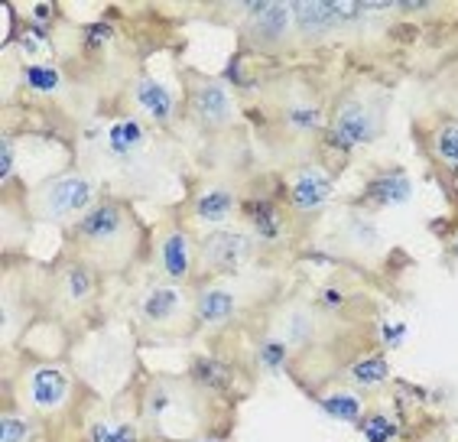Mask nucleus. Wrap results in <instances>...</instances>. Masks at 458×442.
Wrapping results in <instances>:
<instances>
[{
  "instance_id": "1",
  "label": "nucleus",
  "mask_w": 458,
  "mask_h": 442,
  "mask_svg": "<svg viewBox=\"0 0 458 442\" xmlns=\"http://www.w3.org/2000/svg\"><path fill=\"white\" fill-rule=\"evenodd\" d=\"M147 231L131 205L117 195H101L95 208L65 228V251L72 260L89 264L95 274L117 276L140 264Z\"/></svg>"
},
{
  "instance_id": "2",
  "label": "nucleus",
  "mask_w": 458,
  "mask_h": 442,
  "mask_svg": "<svg viewBox=\"0 0 458 442\" xmlns=\"http://www.w3.org/2000/svg\"><path fill=\"white\" fill-rule=\"evenodd\" d=\"M215 397L195 387L189 378L157 374L143 387L140 416L157 442H192L208 429Z\"/></svg>"
},
{
  "instance_id": "3",
  "label": "nucleus",
  "mask_w": 458,
  "mask_h": 442,
  "mask_svg": "<svg viewBox=\"0 0 458 442\" xmlns=\"http://www.w3.org/2000/svg\"><path fill=\"white\" fill-rule=\"evenodd\" d=\"M131 322L147 342H176L195 332V302L182 284L150 280L133 293Z\"/></svg>"
},
{
  "instance_id": "4",
  "label": "nucleus",
  "mask_w": 458,
  "mask_h": 442,
  "mask_svg": "<svg viewBox=\"0 0 458 442\" xmlns=\"http://www.w3.org/2000/svg\"><path fill=\"white\" fill-rule=\"evenodd\" d=\"M387 127V95L380 89H352L328 117V147L338 153L361 150Z\"/></svg>"
},
{
  "instance_id": "5",
  "label": "nucleus",
  "mask_w": 458,
  "mask_h": 442,
  "mask_svg": "<svg viewBox=\"0 0 458 442\" xmlns=\"http://www.w3.org/2000/svg\"><path fill=\"white\" fill-rule=\"evenodd\" d=\"M98 199L101 195H98L95 179L79 173V169H65L59 176H49L30 189L27 212L36 221H49V225L72 228L89 208H95Z\"/></svg>"
},
{
  "instance_id": "6",
  "label": "nucleus",
  "mask_w": 458,
  "mask_h": 442,
  "mask_svg": "<svg viewBox=\"0 0 458 442\" xmlns=\"http://www.w3.org/2000/svg\"><path fill=\"white\" fill-rule=\"evenodd\" d=\"M185 107L199 127L208 133L231 131L238 124V101L231 91L228 79H212V75H189L185 79Z\"/></svg>"
},
{
  "instance_id": "7",
  "label": "nucleus",
  "mask_w": 458,
  "mask_h": 442,
  "mask_svg": "<svg viewBox=\"0 0 458 442\" xmlns=\"http://www.w3.org/2000/svg\"><path fill=\"white\" fill-rule=\"evenodd\" d=\"M98 290H101V274H95L89 264L65 257L46 284V300H49L53 316L69 319L89 312L91 302L98 300Z\"/></svg>"
},
{
  "instance_id": "8",
  "label": "nucleus",
  "mask_w": 458,
  "mask_h": 442,
  "mask_svg": "<svg viewBox=\"0 0 458 442\" xmlns=\"http://www.w3.org/2000/svg\"><path fill=\"white\" fill-rule=\"evenodd\" d=\"M131 361V348H127V342H121L117 332H98V336H91L89 345L75 352V371L89 380L91 387L105 390V394L123 384V368Z\"/></svg>"
},
{
  "instance_id": "9",
  "label": "nucleus",
  "mask_w": 458,
  "mask_h": 442,
  "mask_svg": "<svg viewBox=\"0 0 458 442\" xmlns=\"http://www.w3.org/2000/svg\"><path fill=\"white\" fill-rule=\"evenodd\" d=\"M257 254V241L247 228H215L199 241V264L205 274H238Z\"/></svg>"
},
{
  "instance_id": "10",
  "label": "nucleus",
  "mask_w": 458,
  "mask_h": 442,
  "mask_svg": "<svg viewBox=\"0 0 458 442\" xmlns=\"http://www.w3.org/2000/svg\"><path fill=\"white\" fill-rule=\"evenodd\" d=\"M105 153L121 169H143L153 159V127L137 115H121L105 127Z\"/></svg>"
},
{
  "instance_id": "11",
  "label": "nucleus",
  "mask_w": 458,
  "mask_h": 442,
  "mask_svg": "<svg viewBox=\"0 0 458 442\" xmlns=\"http://www.w3.org/2000/svg\"><path fill=\"white\" fill-rule=\"evenodd\" d=\"M244 13V33L250 46L276 53L286 49L296 36V20H293V4H244L238 7Z\"/></svg>"
},
{
  "instance_id": "12",
  "label": "nucleus",
  "mask_w": 458,
  "mask_h": 442,
  "mask_svg": "<svg viewBox=\"0 0 458 442\" xmlns=\"http://www.w3.org/2000/svg\"><path fill=\"white\" fill-rule=\"evenodd\" d=\"M20 397L36 416L62 413L72 400V374L53 364H33L20 378Z\"/></svg>"
},
{
  "instance_id": "13",
  "label": "nucleus",
  "mask_w": 458,
  "mask_h": 442,
  "mask_svg": "<svg viewBox=\"0 0 458 442\" xmlns=\"http://www.w3.org/2000/svg\"><path fill=\"white\" fill-rule=\"evenodd\" d=\"M332 192H335V179L318 163H302L286 179V202L302 218H316V215L326 212V205L332 202Z\"/></svg>"
},
{
  "instance_id": "14",
  "label": "nucleus",
  "mask_w": 458,
  "mask_h": 442,
  "mask_svg": "<svg viewBox=\"0 0 458 442\" xmlns=\"http://www.w3.org/2000/svg\"><path fill=\"white\" fill-rule=\"evenodd\" d=\"M153 257H157V267L163 280L169 284H185L192 276L195 264H199V248L192 244L189 231L179 228V225H166L159 231L157 241H153Z\"/></svg>"
},
{
  "instance_id": "15",
  "label": "nucleus",
  "mask_w": 458,
  "mask_h": 442,
  "mask_svg": "<svg viewBox=\"0 0 458 442\" xmlns=\"http://www.w3.org/2000/svg\"><path fill=\"white\" fill-rule=\"evenodd\" d=\"M131 105L133 115L143 117L153 127H169L179 115V98L169 89L166 81H159L157 75H137L131 85Z\"/></svg>"
},
{
  "instance_id": "16",
  "label": "nucleus",
  "mask_w": 458,
  "mask_h": 442,
  "mask_svg": "<svg viewBox=\"0 0 458 442\" xmlns=\"http://www.w3.org/2000/svg\"><path fill=\"white\" fill-rule=\"evenodd\" d=\"M195 302V326L205 332H221L238 322L241 316V293L234 284L221 280V284H205L192 296Z\"/></svg>"
},
{
  "instance_id": "17",
  "label": "nucleus",
  "mask_w": 458,
  "mask_h": 442,
  "mask_svg": "<svg viewBox=\"0 0 458 442\" xmlns=\"http://www.w3.org/2000/svg\"><path fill=\"white\" fill-rule=\"evenodd\" d=\"M189 212L199 225H208V228H228L231 221L241 215V202L238 192L225 183H212V186H202L192 195V205Z\"/></svg>"
},
{
  "instance_id": "18",
  "label": "nucleus",
  "mask_w": 458,
  "mask_h": 442,
  "mask_svg": "<svg viewBox=\"0 0 458 442\" xmlns=\"http://www.w3.org/2000/svg\"><path fill=\"white\" fill-rule=\"evenodd\" d=\"M410 199H413V179L400 166L380 169L377 176L368 179V189H364V202L374 208H397Z\"/></svg>"
},
{
  "instance_id": "19",
  "label": "nucleus",
  "mask_w": 458,
  "mask_h": 442,
  "mask_svg": "<svg viewBox=\"0 0 458 442\" xmlns=\"http://www.w3.org/2000/svg\"><path fill=\"white\" fill-rule=\"evenodd\" d=\"M241 215L257 244H280L286 234V215L274 199H250L241 205Z\"/></svg>"
},
{
  "instance_id": "20",
  "label": "nucleus",
  "mask_w": 458,
  "mask_h": 442,
  "mask_svg": "<svg viewBox=\"0 0 458 442\" xmlns=\"http://www.w3.org/2000/svg\"><path fill=\"white\" fill-rule=\"evenodd\" d=\"M280 124L296 137H316L326 131V107L318 105V98L290 95L280 105Z\"/></svg>"
},
{
  "instance_id": "21",
  "label": "nucleus",
  "mask_w": 458,
  "mask_h": 442,
  "mask_svg": "<svg viewBox=\"0 0 458 442\" xmlns=\"http://www.w3.org/2000/svg\"><path fill=\"white\" fill-rule=\"evenodd\" d=\"M189 380L195 387H202L208 397H225L231 390V368L221 358H212V354H195L192 368H189Z\"/></svg>"
},
{
  "instance_id": "22",
  "label": "nucleus",
  "mask_w": 458,
  "mask_h": 442,
  "mask_svg": "<svg viewBox=\"0 0 458 442\" xmlns=\"http://www.w3.org/2000/svg\"><path fill=\"white\" fill-rule=\"evenodd\" d=\"M20 81H23V89L33 91L36 98H55L62 89H65V72L53 63H27L20 65Z\"/></svg>"
},
{
  "instance_id": "23",
  "label": "nucleus",
  "mask_w": 458,
  "mask_h": 442,
  "mask_svg": "<svg viewBox=\"0 0 458 442\" xmlns=\"http://www.w3.org/2000/svg\"><path fill=\"white\" fill-rule=\"evenodd\" d=\"M318 410L342 423H361L364 420V397L354 390H332L326 397H316Z\"/></svg>"
},
{
  "instance_id": "24",
  "label": "nucleus",
  "mask_w": 458,
  "mask_h": 442,
  "mask_svg": "<svg viewBox=\"0 0 458 442\" xmlns=\"http://www.w3.org/2000/svg\"><path fill=\"white\" fill-rule=\"evenodd\" d=\"M318 332V316L312 310H306V306H296V310L286 312V319H283V332L280 338L286 342V345H309L312 338H316Z\"/></svg>"
},
{
  "instance_id": "25",
  "label": "nucleus",
  "mask_w": 458,
  "mask_h": 442,
  "mask_svg": "<svg viewBox=\"0 0 458 442\" xmlns=\"http://www.w3.org/2000/svg\"><path fill=\"white\" fill-rule=\"evenodd\" d=\"M432 157L442 166L458 173V117H442L432 131Z\"/></svg>"
},
{
  "instance_id": "26",
  "label": "nucleus",
  "mask_w": 458,
  "mask_h": 442,
  "mask_svg": "<svg viewBox=\"0 0 458 442\" xmlns=\"http://www.w3.org/2000/svg\"><path fill=\"white\" fill-rule=\"evenodd\" d=\"M348 378L358 384V387H380L390 380V364L387 354H364V358H354L348 364Z\"/></svg>"
},
{
  "instance_id": "27",
  "label": "nucleus",
  "mask_w": 458,
  "mask_h": 442,
  "mask_svg": "<svg viewBox=\"0 0 458 442\" xmlns=\"http://www.w3.org/2000/svg\"><path fill=\"white\" fill-rule=\"evenodd\" d=\"M17 46H20V53L27 55L33 65L49 63V55H53V39H49V30L33 27V23H27V20L17 27Z\"/></svg>"
},
{
  "instance_id": "28",
  "label": "nucleus",
  "mask_w": 458,
  "mask_h": 442,
  "mask_svg": "<svg viewBox=\"0 0 458 442\" xmlns=\"http://www.w3.org/2000/svg\"><path fill=\"white\" fill-rule=\"evenodd\" d=\"M85 442H143L137 426L127 423V420H111V416H101V420H91L89 429H85Z\"/></svg>"
},
{
  "instance_id": "29",
  "label": "nucleus",
  "mask_w": 458,
  "mask_h": 442,
  "mask_svg": "<svg viewBox=\"0 0 458 442\" xmlns=\"http://www.w3.org/2000/svg\"><path fill=\"white\" fill-rule=\"evenodd\" d=\"M358 426H361V433L368 442H394L400 433V426L394 423L390 413H364V420Z\"/></svg>"
},
{
  "instance_id": "30",
  "label": "nucleus",
  "mask_w": 458,
  "mask_h": 442,
  "mask_svg": "<svg viewBox=\"0 0 458 442\" xmlns=\"http://www.w3.org/2000/svg\"><path fill=\"white\" fill-rule=\"evenodd\" d=\"M286 354H290V345H286L280 336H270L260 342V348H257V364H260L264 371H283Z\"/></svg>"
},
{
  "instance_id": "31",
  "label": "nucleus",
  "mask_w": 458,
  "mask_h": 442,
  "mask_svg": "<svg viewBox=\"0 0 458 442\" xmlns=\"http://www.w3.org/2000/svg\"><path fill=\"white\" fill-rule=\"evenodd\" d=\"M33 439V426L23 413H7L0 416V442H30Z\"/></svg>"
},
{
  "instance_id": "32",
  "label": "nucleus",
  "mask_w": 458,
  "mask_h": 442,
  "mask_svg": "<svg viewBox=\"0 0 458 442\" xmlns=\"http://www.w3.org/2000/svg\"><path fill=\"white\" fill-rule=\"evenodd\" d=\"M348 238H352V244H358V248H374L380 241V231H377V225L370 218H364V215H352V221H348Z\"/></svg>"
},
{
  "instance_id": "33",
  "label": "nucleus",
  "mask_w": 458,
  "mask_h": 442,
  "mask_svg": "<svg viewBox=\"0 0 458 442\" xmlns=\"http://www.w3.org/2000/svg\"><path fill=\"white\" fill-rule=\"evenodd\" d=\"M13 169H17V140H13L10 131H4V140H0V179H4V189L10 186Z\"/></svg>"
},
{
  "instance_id": "34",
  "label": "nucleus",
  "mask_w": 458,
  "mask_h": 442,
  "mask_svg": "<svg viewBox=\"0 0 458 442\" xmlns=\"http://www.w3.org/2000/svg\"><path fill=\"white\" fill-rule=\"evenodd\" d=\"M406 338V326H384V345L397 348Z\"/></svg>"
},
{
  "instance_id": "35",
  "label": "nucleus",
  "mask_w": 458,
  "mask_h": 442,
  "mask_svg": "<svg viewBox=\"0 0 458 442\" xmlns=\"http://www.w3.org/2000/svg\"><path fill=\"white\" fill-rule=\"evenodd\" d=\"M192 442H221L218 436H199V439H192Z\"/></svg>"
},
{
  "instance_id": "36",
  "label": "nucleus",
  "mask_w": 458,
  "mask_h": 442,
  "mask_svg": "<svg viewBox=\"0 0 458 442\" xmlns=\"http://www.w3.org/2000/svg\"><path fill=\"white\" fill-rule=\"evenodd\" d=\"M455 257H458V238H455Z\"/></svg>"
},
{
  "instance_id": "37",
  "label": "nucleus",
  "mask_w": 458,
  "mask_h": 442,
  "mask_svg": "<svg viewBox=\"0 0 458 442\" xmlns=\"http://www.w3.org/2000/svg\"><path fill=\"white\" fill-rule=\"evenodd\" d=\"M153 442H157V439H153Z\"/></svg>"
}]
</instances>
